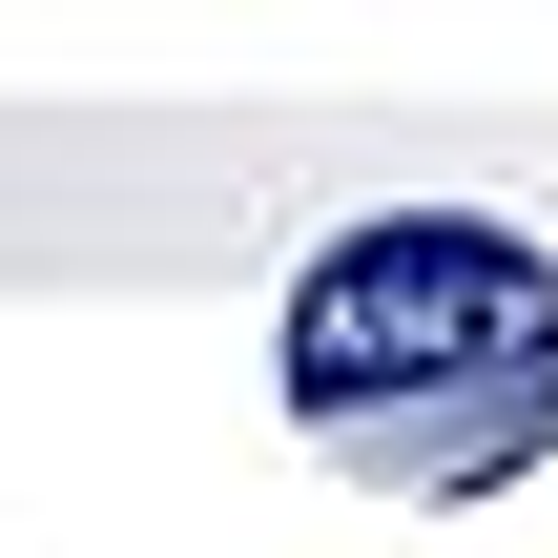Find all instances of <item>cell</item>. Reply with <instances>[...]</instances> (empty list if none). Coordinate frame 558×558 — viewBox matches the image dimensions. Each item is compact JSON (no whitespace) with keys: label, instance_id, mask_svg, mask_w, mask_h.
Returning <instances> with one entry per match:
<instances>
[{"label":"cell","instance_id":"obj_1","mask_svg":"<svg viewBox=\"0 0 558 558\" xmlns=\"http://www.w3.org/2000/svg\"><path fill=\"white\" fill-rule=\"evenodd\" d=\"M290 393L393 497H497L558 435V269L518 228H352L290 290Z\"/></svg>","mask_w":558,"mask_h":558}]
</instances>
